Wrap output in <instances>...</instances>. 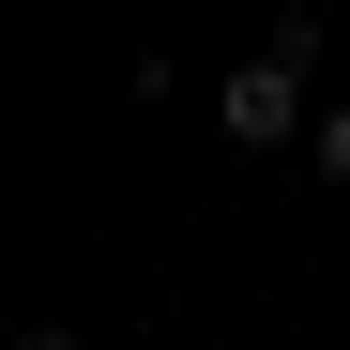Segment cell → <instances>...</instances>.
<instances>
[{"label": "cell", "mask_w": 350, "mask_h": 350, "mask_svg": "<svg viewBox=\"0 0 350 350\" xmlns=\"http://www.w3.org/2000/svg\"><path fill=\"white\" fill-rule=\"evenodd\" d=\"M16 350H77V320H31V335H16Z\"/></svg>", "instance_id": "obj_3"}, {"label": "cell", "mask_w": 350, "mask_h": 350, "mask_svg": "<svg viewBox=\"0 0 350 350\" xmlns=\"http://www.w3.org/2000/svg\"><path fill=\"white\" fill-rule=\"evenodd\" d=\"M213 137H244V152H274V137H320V92L289 77L274 46H259V62H228V77H213Z\"/></svg>", "instance_id": "obj_1"}, {"label": "cell", "mask_w": 350, "mask_h": 350, "mask_svg": "<svg viewBox=\"0 0 350 350\" xmlns=\"http://www.w3.org/2000/svg\"><path fill=\"white\" fill-rule=\"evenodd\" d=\"M305 152H320V183H350V92L320 107V137H305Z\"/></svg>", "instance_id": "obj_2"}]
</instances>
